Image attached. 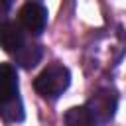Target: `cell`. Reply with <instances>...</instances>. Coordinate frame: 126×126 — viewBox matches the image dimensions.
Segmentation results:
<instances>
[{"label": "cell", "mask_w": 126, "mask_h": 126, "mask_svg": "<svg viewBox=\"0 0 126 126\" xmlns=\"http://www.w3.org/2000/svg\"><path fill=\"white\" fill-rule=\"evenodd\" d=\"M30 2H35V0H30Z\"/></svg>", "instance_id": "9"}, {"label": "cell", "mask_w": 126, "mask_h": 126, "mask_svg": "<svg viewBox=\"0 0 126 126\" xmlns=\"http://www.w3.org/2000/svg\"><path fill=\"white\" fill-rule=\"evenodd\" d=\"M18 22H20V28H24L26 32L39 35L47 24V10L39 2H28L20 8Z\"/></svg>", "instance_id": "2"}, {"label": "cell", "mask_w": 126, "mask_h": 126, "mask_svg": "<svg viewBox=\"0 0 126 126\" xmlns=\"http://www.w3.org/2000/svg\"><path fill=\"white\" fill-rule=\"evenodd\" d=\"M71 83V73L65 65L61 63H51L47 65L33 81V89L37 91V94H41L43 98H57L59 94H63L67 91Z\"/></svg>", "instance_id": "1"}, {"label": "cell", "mask_w": 126, "mask_h": 126, "mask_svg": "<svg viewBox=\"0 0 126 126\" xmlns=\"http://www.w3.org/2000/svg\"><path fill=\"white\" fill-rule=\"evenodd\" d=\"M41 55H43V49H41L39 45H35V43H24V45L16 51V61H18L20 67L32 69V67H35V65L39 63Z\"/></svg>", "instance_id": "7"}, {"label": "cell", "mask_w": 126, "mask_h": 126, "mask_svg": "<svg viewBox=\"0 0 126 126\" xmlns=\"http://www.w3.org/2000/svg\"><path fill=\"white\" fill-rule=\"evenodd\" d=\"M0 45L8 53H16L24 45V32L14 22H2L0 24Z\"/></svg>", "instance_id": "5"}, {"label": "cell", "mask_w": 126, "mask_h": 126, "mask_svg": "<svg viewBox=\"0 0 126 126\" xmlns=\"http://www.w3.org/2000/svg\"><path fill=\"white\" fill-rule=\"evenodd\" d=\"M63 122H65V126H96L98 124L94 114L91 112V108L87 104L69 108L63 116Z\"/></svg>", "instance_id": "6"}, {"label": "cell", "mask_w": 126, "mask_h": 126, "mask_svg": "<svg viewBox=\"0 0 126 126\" xmlns=\"http://www.w3.org/2000/svg\"><path fill=\"white\" fill-rule=\"evenodd\" d=\"M10 10V0H0V18H4Z\"/></svg>", "instance_id": "8"}, {"label": "cell", "mask_w": 126, "mask_h": 126, "mask_svg": "<svg viewBox=\"0 0 126 126\" xmlns=\"http://www.w3.org/2000/svg\"><path fill=\"white\" fill-rule=\"evenodd\" d=\"M116 104H118V98H116L114 91H110V89H98L89 98L87 106L94 114L96 122H108L114 116V112H116Z\"/></svg>", "instance_id": "3"}, {"label": "cell", "mask_w": 126, "mask_h": 126, "mask_svg": "<svg viewBox=\"0 0 126 126\" xmlns=\"http://www.w3.org/2000/svg\"><path fill=\"white\" fill-rule=\"evenodd\" d=\"M18 75L14 65L0 63V108L18 100Z\"/></svg>", "instance_id": "4"}]
</instances>
